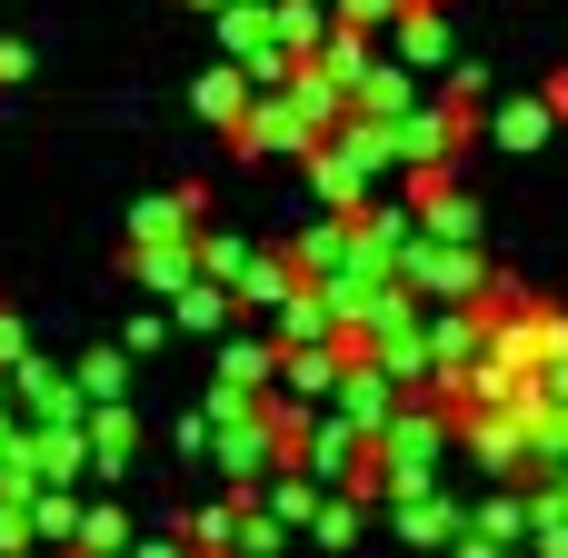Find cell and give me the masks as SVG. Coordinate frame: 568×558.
I'll return each instance as SVG.
<instances>
[{"mask_svg":"<svg viewBox=\"0 0 568 558\" xmlns=\"http://www.w3.org/2000/svg\"><path fill=\"white\" fill-rule=\"evenodd\" d=\"M140 558H180V549H140Z\"/></svg>","mask_w":568,"mask_h":558,"instance_id":"obj_1","label":"cell"}]
</instances>
